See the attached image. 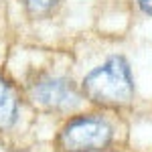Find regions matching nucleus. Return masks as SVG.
<instances>
[{
    "label": "nucleus",
    "mask_w": 152,
    "mask_h": 152,
    "mask_svg": "<svg viewBox=\"0 0 152 152\" xmlns=\"http://www.w3.org/2000/svg\"><path fill=\"white\" fill-rule=\"evenodd\" d=\"M33 97L37 104L51 110H67L79 102V94L71 79L65 77H45L33 85Z\"/></svg>",
    "instance_id": "7ed1b4c3"
},
{
    "label": "nucleus",
    "mask_w": 152,
    "mask_h": 152,
    "mask_svg": "<svg viewBox=\"0 0 152 152\" xmlns=\"http://www.w3.org/2000/svg\"><path fill=\"white\" fill-rule=\"evenodd\" d=\"M18 114V104H16V95L12 91L10 83L0 77V126L8 128L16 122Z\"/></svg>",
    "instance_id": "20e7f679"
},
{
    "label": "nucleus",
    "mask_w": 152,
    "mask_h": 152,
    "mask_svg": "<svg viewBox=\"0 0 152 152\" xmlns=\"http://www.w3.org/2000/svg\"><path fill=\"white\" fill-rule=\"evenodd\" d=\"M81 87L83 94L97 104L116 105L128 102L134 91V79L128 61L124 57L107 59L104 65L85 75Z\"/></svg>",
    "instance_id": "f257e3e1"
},
{
    "label": "nucleus",
    "mask_w": 152,
    "mask_h": 152,
    "mask_svg": "<svg viewBox=\"0 0 152 152\" xmlns=\"http://www.w3.org/2000/svg\"><path fill=\"white\" fill-rule=\"evenodd\" d=\"M112 140V126L102 116H77L59 132V146L67 152L102 150Z\"/></svg>",
    "instance_id": "f03ea898"
},
{
    "label": "nucleus",
    "mask_w": 152,
    "mask_h": 152,
    "mask_svg": "<svg viewBox=\"0 0 152 152\" xmlns=\"http://www.w3.org/2000/svg\"><path fill=\"white\" fill-rule=\"evenodd\" d=\"M138 6H140V10L144 14L152 16V0H138Z\"/></svg>",
    "instance_id": "423d86ee"
},
{
    "label": "nucleus",
    "mask_w": 152,
    "mask_h": 152,
    "mask_svg": "<svg viewBox=\"0 0 152 152\" xmlns=\"http://www.w3.org/2000/svg\"><path fill=\"white\" fill-rule=\"evenodd\" d=\"M20 2L26 6V10H31L33 14H43V12L51 10L59 0H20Z\"/></svg>",
    "instance_id": "39448f33"
}]
</instances>
